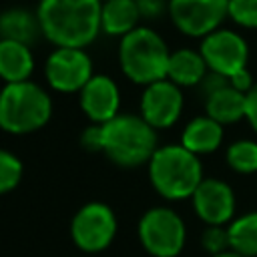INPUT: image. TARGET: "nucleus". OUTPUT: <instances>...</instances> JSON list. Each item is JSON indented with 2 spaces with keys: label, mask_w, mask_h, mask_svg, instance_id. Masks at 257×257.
<instances>
[{
  "label": "nucleus",
  "mask_w": 257,
  "mask_h": 257,
  "mask_svg": "<svg viewBox=\"0 0 257 257\" xmlns=\"http://www.w3.org/2000/svg\"><path fill=\"white\" fill-rule=\"evenodd\" d=\"M191 199L197 217L209 227H223L235 213V193L221 179H203Z\"/></svg>",
  "instance_id": "nucleus-12"
},
{
  "label": "nucleus",
  "mask_w": 257,
  "mask_h": 257,
  "mask_svg": "<svg viewBox=\"0 0 257 257\" xmlns=\"http://www.w3.org/2000/svg\"><path fill=\"white\" fill-rule=\"evenodd\" d=\"M100 153L120 167L149 165L159 149L157 131L141 116L120 112L112 120L100 124Z\"/></svg>",
  "instance_id": "nucleus-2"
},
{
  "label": "nucleus",
  "mask_w": 257,
  "mask_h": 257,
  "mask_svg": "<svg viewBox=\"0 0 257 257\" xmlns=\"http://www.w3.org/2000/svg\"><path fill=\"white\" fill-rule=\"evenodd\" d=\"M245 118L249 122V126L257 133V82L255 86L247 92V108H245Z\"/></svg>",
  "instance_id": "nucleus-29"
},
{
  "label": "nucleus",
  "mask_w": 257,
  "mask_h": 257,
  "mask_svg": "<svg viewBox=\"0 0 257 257\" xmlns=\"http://www.w3.org/2000/svg\"><path fill=\"white\" fill-rule=\"evenodd\" d=\"M201 243H203L205 251H209V253H211V257L231 251L229 231H227V229H223V227H207V229L203 231Z\"/></svg>",
  "instance_id": "nucleus-24"
},
{
  "label": "nucleus",
  "mask_w": 257,
  "mask_h": 257,
  "mask_svg": "<svg viewBox=\"0 0 257 257\" xmlns=\"http://www.w3.org/2000/svg\"><path fill=\"white\" fill-rule=\"evenodd\" d=\"M229 0H169V16L179 32L205 38L227 18Z\"/></svg>",
  "instance_id": "nucleus-8"
},
{
  "label": "nucleus",
  "mask_w": 257,
  "mask_h": 257,
  "mask_svg": "<svg viewBox=\"0 0 257 257\" xmlns=\"http://www.w3.org/2000/svg\"><path fill=\"white\" fill-rule=\"evenodd\" d=\"M227 16L243 28H257V0H229Z\"/></svg>",
  "instance_id": "nucleus-23"
},
{
  "label": "nucleus",
  "mask_w": 257,
  "mask_h": 257,
  "mask_svg": "<svg viewBox=\"0 0 257 257\" xmlns=\"http://www.w3.org/2000/svg\"><path fill=\"white\" fill-rule=\"evenodd\" d=\"M44 76L56 92H80L94 76L92 58L84 48H54L44 62Z\"/></svg>",
  "instance_id": "nucleus-7"
},
{
  "label": "nucleus",
  "mask_w": 257,
  "mask_h": 257,
  "mask_svg": "<svg viewBox=\"0 0 257 257\" xmlns=\"http://www.w3.org/2000/svg\"><path fill=\"white\" fill-rule=\"evenodd\" d=\"M70 233L74 243L84 251L92 253L104 249L116 233V219L112 209L104 203H88L80 207L72 219Z\"/></svg>",
  "instance_id": "nucleus-11"
},
{
  "label": "nucleus",
  "mask_w": 257,
  "mask_h": 257,
  "mask_svg": "<svg viewBox=\"0 0 257 257\" xmlns=\"http://www.w3.org/2000/svg\"><path fill=\"white\" fill-rule=\"evenodd\" d=\"M215 257H241V255L235 253V251H227V253H221V255H215Z\"/></svg>",
  "instance_id": "nucleus-30"
},
{
  "label": "nucleus",
  "mask_w": 257,
  "mask_h": 257,
  "mask_svg": "<svg viewBox=\"0 0 257 257\" xmlns=\"http://www.w3.org/2000/svg\"><path fill=\"white\" fill-rule=\"evenodd\" d=\"M199 52L211 72L231 76L241 68H247L249 44L247 40L229 28H217L215 32L201 38Z\"/></svg>",
  "instance_id": "nucleus-9"
},
{
  "label": "nucleus",
  "mask_w": 257,
  "mask_h": 257,
  "mask_svg": "<svg viewBox=\"0 0 257 257\" xmlns=\"http://www.w3.org/2000/svg\"><path fill=\"white\" fill-rule=\"evenodd\" d=\"M100 10L102 0H38L34 12L54 48H86L102 32Z\"/></svg>",
  "instance_id": "nucleus-1"
},
{
  "label": "nucleus",
  "mask_w": 257,
  "mask_h": 257,
  "mask_svg": "<svg viewBox=\"0 0 257 257\" xmlns=\"http://www.w3.org/2000/svg\"><path fill=\"white\" fill-rule=\"evenodd\" d=\"M149 179L161 197L171 201L187 199L203 181V165L181 143L163 145L149 161Z\"/></svg>",
  "instance_id": "nucleus-4"
},
{
  "label": "nucleus",
  "mask_w": 257,
  "mask_h": 257,
  "mask_svg": "<svg viewBox=\"0 0 257 257\" xmlns=\"http://www.w3.org/2000/svg\"><path fill=\"white\" fill-rule=\"evenodd\" d=\"M78 104L92 124H104L120 114V90L108 74H94L78 92Z\"/></svg>",
  "instance_id": "nucleus-13"
},
{
  "label": "nucleus",
  "mask_w": 257,
  "mask_h": 257,
  "mask_svg": "<svg viewBox=\"0 0 257 257\" xmlns=\"http://www.w3.org/2000/svg\"><path fill=\"white\" fill-rule=\"evenodd\" d=\"M169 56L171 50L165 38L149 26H137L118 42V66L122 74L143 88L167 78Z\"/></svg>",
  "instance_id": "nucleus-3"
},
{
  "label": "nucleus",
  "mask_w": 257,
  "mask_h": 257,
  "mask_svg": "<svg viewBox=\"0 0 257 257\" xmlns=\"http://www.w3.org/2000/svg\"><path fill=\"white\" fill-rule=\"evenodd\" d=\"M183 106H185L183 90L177 84H173L169 78H165L143 88L139 114L155 131H161L173 126L181 118Z\"/></svg>",
  "instance_id": "nucleus-10"
},
{
  "label": "nucleus",
  "mask_w": 257,
  "mask_h": 257,
  "mask_svg": "<svg viewBox=\"0 0 257 257\" xmlns=\"http://www.w3.org/2000/svg\"><path fill=\"white\" fill-rule=\"evenodd\" d=\"M221 143H223V124H219L207 114L191 118L181 133V145L197 157L217 151Z\"/></svg>",
  "instance_id": "nucleus-14"
},
{
  "label": "nucleus",
  "mask_w": 257,
  "mask_h": 257,
  "mask_svg": "<svg viewBox=\"0 0 257 257\" xmlns=\"http://www.w3.org/2000/svg\"><path fill=\"white\" fill-rule=\"evenodd\" d=\"M231 251L241 257H257V211L237 217L229 227Z\"/></svg>",
  "instance_id": "nucleus-20"
},
{
  "label": "nucleus",
  "mask_w": 257,
  "mask_h": 257,
  "mask_svg": "<svg viewBox=\"0 0 257 257\" xmlns=\"http://www.w3.org/2000/svg\"><path fill=\"white\" fill-rule=\"evenodd\" d=\"M245 108H247V94L235 90L231 84L215 90L205 98V114L223 126L245 118Z\"/></svg>",
  "instance_id": "nucleus-17"
},
{
  "label": "nucleus",
  "mask_w": 257,
  "mask_h": 257,
  "mask_svg": "<svg viewBox=\"0 0 257 257\" xmlns=\"http://www.w3.org/2000/svg\"><path fill=\"white\" fill-rule=\"evenodd\" d=\"M225 161L235 173H241V175L257 173V143L249 139L231 143L227 147Z\"/></svg>",
  "instance_id": "nucleus-21"
},
{
  "label": "nucleus",
  "mask_w": 257,
  "mask_h": 257,
  "mask_svg": "<svg viewBox=\"0 0 257 257\" xmlns=\"http://www.w3.org/2000/svg\"><path fill=\"white\" fill-rule=\"evenodd\" d=\"M229 84V78L227 76H221V74H217V72H207V76L203 78V82L199 84V88L203 90V96L207 98L209 94H213L215 90H219V88H223V86H227Z\"/></svg>",
  "instance_id": "nucleus-28"
},
{
  "label": "nucleus",
  "mask_w": 257,
  "mask_h": 257,
  "mask_svg": "<svg viewBox=\"0 0 257 257\" xmlns=\"http://www.w3.org/2000/svg\"><path fill=\"white\" fill-rule=\"evenodd\" d=\"M141 12L135 0H102L100 30L108 36H126L139 26Z\"/></svg>",
  "instance_id": "nucleus-18"
},
{
  "label": "nucleus",
  "mask_w": 257,
  "mask_h": 257,
  "mask_svg": "<svg viewBox=\"0 0 257 257\" xmlns=\"http://www.w3.org/2000/svg\"><path fill=\"white\" fill-rule=\"evenodd\" d=\"M209 68L201 56L199 50L193 48H177L171 50L169 66H167V78L177 84L179 88L187 86H199L203 78L207 76Z\"/></svg>",
  "instance_id": "nucleus-15"
},
{
  "label": "nucleus",
  "mask_w": 257,
  "mask_h": 257,
  "mask_svg": "<svg viewBox=\"0 0 257 257\" xmlns=\"http://www.w3.org/2000/svg\"><path fill=\"white\" fill-rule=\"evenodd\" d=\"M52 116V98L36 82L24 80L0 88V128L8 135L40 131Z\"/></svg>",
  "instance_id": "nucleus-5"
},
{
  "label": "nucleus",
  "mask_w": 257,
  "mask_h": 257,
  "mask_svg": "<svg viewBox=\"0 0 257 257\" xmlns=\"http://www.w3.org/2000/svg\"><path fill=\"white\" fill-rule=\"evenodd\" d=\"M185 223L169 207H153L139 221V239L155 257H175L185 245Z\"/></svg>",
  "instance_id": "nucleus-6"
},
{
  "label": "nucleus",
  "mask_w": 257,
  "mask_h": 257,
  "mask_svg": "<svg viewBox=\"0 0 257 257\" xmlns=\"http://www.w3.org/2000/svg\"><path fill=\"white\" fill-rule=\"evenodd\" d=\"M100 141H102V137H100V124H92L90 122L82 131V135H80V143H82V147L86 151L100 153Z\"/></svg>",
  "instance_id": "nucleus-26"
},
{
  "label": "nucleus",
  "mask_w": 257,
  "mask_h": 257,
  "mask_svg": "<svg viewBox=\"0 0 257 257\" xmlns=\"http://www.w3.org/2000/svg\"><path fill=\"white\" fill-rule=\"evenodd\" d=\"M20 179H22L20 159L10 151L0 149V195L16 189Z\"/></svg>",
  "instance_id": "nucleus-22"
},
{
  "label": "nucleus",
  "mask_w": 257,
  "mask_h": 257,
  "mask_svg": "<svg viewBox=\"0 0 257 257\" xmlns=\"http://www.w3.org/2000/svg\"><path fill=\"white\" fill-rule=\"evenodd\" d=\"M40 34L42 32L36 12H30L20 6L0 12V40H14L30 46Z\"/></svg>",
  "instance_id": "nucleus-19"
},
{
  "label": "nucleus",
  "mask_w": 257,
  "mask_h": 257,
  "mask_svg": "<svg viewBox=\"0 0 257 257\" xmlns=\"http://www.w3.org/2000/svg\"><path fill=\"white\" fill-rule=\"evenodd\" d=\"M135 2L141 12V18L147 20H155L165 12H169V0H135Z\"/></svg>",
  "instance_id": "nucleus-25"
},
{
  "label": "nucleus",
  "mask_w": 257,
  "mask_h": 257,
  "mask_svg": "<svg viewBox=\"0 0 257 257\" xmlns=\"http://www.w3.org/2000/svg\"><path fill=\"white\" fill-rule=\"evenodd\" d=\"M229 84H231L235 90L247 94V92L255 86V80H253V74L249 72V68H241V70H237L235 74L229 76Z\"/></svg>",
  "instance_id": "nucleus-27"
},
{
  "label": "nucleus",
  "mask_w": 257,
  "mask_h": 257,
  "mask_svg": "<svg viewBox=\"0 0 257 257\" xmlns=\"http://www.w3.org/2000/svg\"><path fill=\"white\" fill-rule=\"evenodd\" d=\"M34 72V54L28 44L0 40V80L4 84L30 80Z\"/></svg>",
  "instance_id": "nucleus-16"
}]
</instances>
